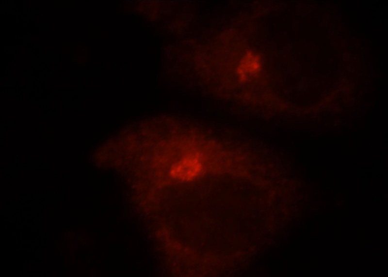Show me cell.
I'll return each mask as SVG.
<instances>
[{
	"label": "cell",
	"mask_w": 388,
	"mask_h": 277,
	"mask_svg": "<svg viewBox=\"0 0 388 277\" xmlns=\"http://www.w3.org/2000/svg\"><path fill=\"white\" fill-rule=\"evenodd\" d=\"M201 165L197 158L188 157L173 166L171 173L176 178L189 180L200 171Z\"/></svg>",
	"instance_id": "6da1fadb"
}]
</instances>
